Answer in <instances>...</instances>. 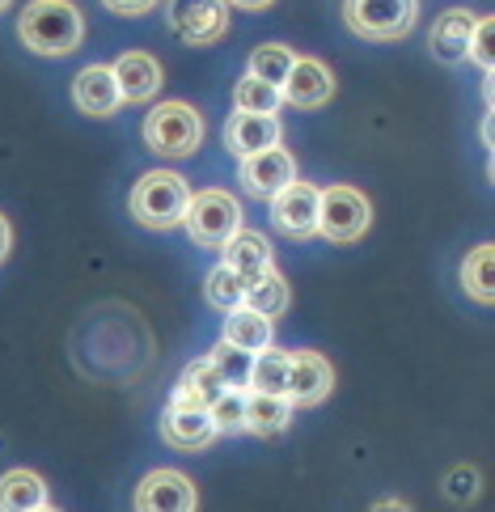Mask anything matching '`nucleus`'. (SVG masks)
I'll return each mask as SVG.
<instances>
[{"instance_id": "1", "label": "nucleus", "mask_w": 495, "mask_h": 512, "mask_svg": "<svg viewBox=\"0 0 495 512\" xmlns=\"http://www.w3.org/2000/svg\"><path fill=\"white\" fill-rule=\"evenodd\" d=\"M17 39L34 56H72L85 39V17L72 0H30L17 17Z\"/></svg>"}, {"instance_id": "2", "label": "nucleus", "mask_w": 495, "mask_h": 512, "mask_svg": "<svg viewBox=\"0 0 495 512\" xmlns=\"http://www.w3.org/2000/svg\"><path fill=\"white\" fill-rule=\"evenodd\" d=\"M191 187L187 178L174 170H149L132 187V216L144 229H178L182 212H187Z\"/></svg>"}, {"instance_id": "3", "label": "nucleus", "mask_w": 495, "mask_h": 512, "mask_svg": "<svg viewBox=\"0 0 495 512\" xmlns=\"http://www.w3.org/2000/svg\"><path fill=\"white\" fill-rule=\"evenodd\" d=\"M204 140V115L187 102H157L144 115V144L157 157H191Z\"/></svg>"}, {"instance_id": "4", "label": "nucleus", "mask_w": 495, "mask_h": 512, "mask_svg": "<svg viewBox=\"0 0 495 512\" xmlns=\"http://www.w3.org/2000/svg\"><path fill=\"white\" fill-rule=\"evenodd\" d=\"M182 225H187L191 242L204 246V250H220L229 237L242 229V204L229 195V191H199L187 199V212H182Z\"/></svg>"}, {"instance_id": "5", "label": "nucleus", "mask_w": 495, "mask_h": 512, "mask_svg": "<svg viewBox=\"0 0 495 512\" xmlns=\"http://www.w3.org/2000/svg\"><path fill=\"white\" fill-rule=\"evenodd\" d=\"M415 17H419L415 0H347L343 5L347 30L369 43H394L402 34H411Z\"/></svg>"}, {"instance_id": "6", "label": "nucleus", "mask_w": 495, "mask_h": 512, "mask_svg": "<svg viewBox=\"0 0 495 512\" xmlns=\"http://www.w3.org/2000/svg\"><path fill=\"white\" fill-rule=\"evenodd\" d=\"M373 225V208L356 187H326L318 191V233L326 242L347 246L360 242Z\"/></svg>"}, {"instance_id": "7", "label": "nucleus", "mask_w": 495, "mask_h": 512, "mask_svg": "<svg viewBox=\"0 0 495 512\" xmlns=\"http://www.w3.org/2000/svg\"><path fill=\"white\" fill-rule=\"evenodd\" d=\"M170 26L182 43L212 47L229 30V5L225 0H170Z\"/></svg>"}, {"instance_id": "8", "label": "nucleus", "mask_w": 495, "mask_h": 512, "mask_svg": "<svg viewBox=\"0 0 495 512\" xmlns=\"http://www.w3.org/2000/svg\"><path fill=\"white\" fill-rule=\"evenodd\" d=\"M271 221L284 237H314L318 233V187L292 178L288 187L271 195Z\"/></svg>"}, {"instance_id": "9", "label": "nucleus", "mask_w": 495, "mask_h": 512, "mask_svg": "<svg viewBox=\"0 0 495 512\" xmlns=\"http://www.w3.org/2000/svg\"><path fill=\"white\" fill-rule=\"evenodd\" d=\"M136 508L140 512H195L199 487L182 470H153L136 487Z\"/></svg>"}, {"instance_id": "10", "label": "nucleus", "mask_w": 495, "mask_h": 512, "mask_svg": "<svg viewBox=\"0 0 495 512\" xmlns=\"http://www.w3.org/2000/svg\"><path fill=\"white\" fill-rule=\"evenodd\" d=\"M161 436H165V445H174L182 453H199V449H208L220 432L212 424V411L208 407H195V402L170 398L165 419H161Z\"/></svg>"}, {"instance_id": "11", "label": "nucleus", "mask_w": 495, "mask_h": 512, "mask_svg": "<svg viewBox=\"0 0 495 512\" xmlns=\"http://www.w3.org/2000/svg\"><path fill=\"white\" fill-rule=\"evenodd\" d=\"M280 98L288 106H301V111H314V106H326L335 98V77L330 68L314 56H297L288 68V77L280 81Z\"/></svg>"}, {"instance_id": "12", "label": "nucleus", "mask_w": 495, "mask_h": 512, "mask_svg": "<svg viewBox=\"0 0 495 512\" xmlns=\"http://www.w3.org/2000/svg\"><path fill=\"white\" fill-rule=\"evenodd\" d=\"M242 187L259 199H271L280 187H288L292 178H297V161H292L288 149L280 144H271V149H259V153H246L242 157Z\"/></svg>"}, {"instance_id": "13", "label": "nucleus", "mask_w": 495, "mask_h": 512, "mask_svg": "<svg viewBox=\"0 0 495 512\" xmlns=\"http://www.w3.org/2000/svg\"><path fill=\"white\" fill-rule=\"evenodd\" d=\"M335 390V369L330 360L318 356V352H297L288 364V386L284 394L292 398V407H318L326 402V394Z\"/></svg>"}, {"instance_id": "14", "label": "nucleus", "mask_w": 495, "mask_h": 512, "mask_svg": "<svg viewBox=\"0 0 495 512\" xmlns=\"http://www.w3.org/2000/svg\"><path fill=\"white\" fill-rule=\"evenodd\" d=\"M72 102H77V111L89 115V119H110V115H115L119 106H123L115 68H106V64L81 68L77 81H72Z\"/></svg>"}, {"instance_id": "15", "label": "nucleus", "mask_w": 495, "mask_h": 512, "mask_svg": "<svg viewBox=\"0 0 495 512\" xmlns=\"http://www.w3.org/2000/svg\"><path fill=\"white\" fill-rule=\"evenodd\" d=\"M280 136H284L280 119L267 115V111H237V115L225 123V144H229L233 157L271 149V144H280Z\"/></svg>"}, {"instance_id": "16", "label": "nucleus", "mask_w": 495, "mask_h": 512, "mask_svg": "<svg viewBox=\"0 0 495 512\" xmlns=\"http://www.w3.org/2000/svg\"><path fill=\"white\" fill-rule=\"evenodd\" d=\"M115 81L123 102H153L161 89V64L149 51H127V56L115 60Z\"/></svg>"}, {"instance_id": "17", "label": "nucleus", "mask_w": 495, "mask_h": 512, "mask_svg": "<svg viewBox=\"0 0 495 512\" xmlns=\"http://www.w3.org/2000/svg\"><path fill=\"white\" fill-rule=\"evenodd\" d=\"M288 424H292V398H288V394L246 390V419H242V432H254V436H280Z\"/></svg>"}, {"instance_id": "18", "label": "nucleus", "mask_w": 495, "mask_h": 512, "mask_svg": "<svg viewBox=\"0 0 495 512\" xmlns=\"http://www.w3.org/2000/svg\"><path fill=\"white\" fill-rule=\"evenodd\" d=\"M220 250H225V267H233L246 284L254 276H263L267 267H275L271 263V242H267L263 233H254V229H237Z\"/></svg>"}, {"instance_id": "19", "label": "nucleus", "mask_w": 495, "mask_h": 512, "mask_svg": "<svg viewBox=\"0 0 495 512\" xmlns=\"http://www.w3.org/2000/svg\"><path fill=\"white\" fill-rule=\"evenodd\" d=\"M0 508H5V512H47L51 508L47 483L34 470L0 474Z\"/></svg>"}, {"instance_id": "20", "label": "nucleus", "mask_w": 495, "mask_h": 512, "mask_svg": "<svg viewBox=\"0 0 495 512\" xmlns=\"http://www.w3.org/2000/svg\"><path fill=\"white\" fill-rule=\"evenodd\" d=\"M474 30V13L470 9H449L432 30V56L440 64H462L466 60V43Z\"/></svg>"}, {"instance_id": "21", "label": "nucleus", "mask_w": 495, "mask_h": 512, "mask_svg": "<svg viewBox=\"0 0 495 512\" xmlns=\"http://www.w3.org/2000/svg\"><path fill=\"white\" fill-rule=\"evenodd\" d=\"M288 364L292 352H280V347H259L250 352V373H246V390H263V394H284L288 386Z\"/></svg>"}, {"instance_id": "22", "label": "nucleus", "mask_w": 495, "mask_h": 512, "mask_svg": "<svg viewBox=\"0 0 495 512\" xmlns=\"http://www.w3.org/2000/svg\"><path fill=\"white\" fill-rule=\"evenodd\" d=\"M220 339L233 343V347H242V352H259V347L271 343V318L259 314V309H250V305H237V309H229L225 335H220Z\"/></svg>"}, {"instance_id": "23", "label": "nucleus", "mask_w": 495, "mask_h": 512, "mask_svg": "<svg viewBox=\"0 0 495 512\" xmlns=\"http://www.w3.org/2000/svg\"><path fill=\"white\" fill-rule=\"evenodd\" d=\"M229 390V381L216 373V364L212 360H195L187 373H182V381H178V390H174V398L178 402H195V407H212V402Z\"/></svg>"}, {"instance_id": "24", "label": "nucleus", "mask_w": 495, "mask_h": 512, "mask_svg": "<svg viewBox=\"0 0 495 512\" xmlns=\"http://www.w3.org/2000/svg\"><path fill=\"white\" fill-rule=\"evenodd\" d=\"M495 246H474L466 254V263H462V288H466V297H474L479 305H491L495 301Z\"/></svg>"}, {"instance_id": "25", "label": "nucleus", "mask_w": 495, "mask_h": 512, "mask_svg": "<svg viewBox=\"0 0 495 512\" xmlns=\"http://www.w3.org/2000/svg\"><path fill=\"white\" fill-rule=\"evenodd\" d=\"M242 305L259 309V314H267V318H280L284 309H288V280L275 267H267L263 276H254L246 284V301Z\"/></svg>"}, {"instance_id": "26", "label": "nucleus", "mask_w": 495, "mask_h": 512, "mask_svg": "<svg viewBox=\"0 0 495 512\" xmlns=\"http://www.w3.org/2000/svg\"><path fill=\"white\" fill-rule=\"evenodd\" d=\"M280 85H271V81H259V77H246L233 85V106L237 111H267V115H275L280 111Z\"/></svg>"}, {"instance_id": "27", "label": "nucleus", "mask_w": 495, "mask_h": 512, "mask_svg": "<svg viewBox=\"0 0 495 512\" xmlns=\"http://www.w3.org/2000/svg\"><path fill=\"white\" fill-rule=\"evenodd\" d=\"M204 292H208V301L220 309V314H229V309H237V305L246 301V280L237 276L233 267L220 263V267H212V271H208Z\"/></svg>"}, {"instance_id": "28", "label": "nucleus", "mask_w": 495, "mask_h": 512, "mask_svg": "<svg viewBox=\"0 0 495 512\" xmlns=\"http://www.w3.org/2000/svg\"><path fill=\"white\" fill-rule=\"evenodd\" d=\"M292 60H297V56H292V47H284V43H263V47L250 51V77L280 85V81L288 77Z\"/></svg>"}, {"instance_id": "29", "label": "nucleus", "mask_w": 495, "mask_h": 512, "mask_svg": "<svg viewBox=\"0 0 495 512\" xmlns=\"http://www.w3.org/2000/svg\"><path fill=\"white\" fill-rule=\"evenodd\" d=\"M208 411H212L216 432H225V436L242 432V419H246V390H242V386H229L225 394H220V398L212 402Z\"/></svg>"}, {"instance_id": "30", "label": "nucleus", "mask_w": 495, "mask_h": 512, "mask_svg": "<svg viewBox=\"0 0 495 512\" xmlns=\"http://www.w3.org/2000/svg\"><path fill=\"white\" fill-rule=\"evenodd\" d=\"M212 364H216V373L229 381V386H246V373H250V352H242V347H233V343H225L220 339L216 347H212V356H208Z\"/></svg>"}, {"instance_id": "31", "label": "nucleus", "mask_w": 495, "mask_h": 512, "mask_svg": "<svg viewBox=\"0 0 495 512\" xmlns=\"http://www.w3.org/2000/svg\"><path fill=\"white\" fill-rule=\"evenodd\" d=\"M466 60H474L491 77V68H495V22H491V17H474V30H470V43H466Z\"/></svg>"}, {"instance_id": "32", "label": "nucleus", "mask_w": 495, "mask_h": 512, "mask_svg": "<svg viewBox=\"0 0 495 512\" xmlns=\"http://www.w3.org/2000/svg\"><path fill=\"white\" fill-rule=\"evenodd\" d=\"M102 5L119 17H144V13L157 9V0H102Z\"/></svg>"}, {"instance_id": "33", "label": "nucleus", "mask_w": 495, "mask_h": 512, "mask_svg": "<svg viewBox=\"0 0 495 512\" xmlns=\"http://www.w3.org/2000/svg\"><path fill=\"white\" fill-rule=\"evenodd\" d=\"M9 246H13V229H9V221H5V216H0V263H5Z\"/></svg>"}, {"instance_id": "34", "label": "nucleus", "mask_w": 495, "mask_h": 512, "mask_svg": "<svg viewBox=\"0 0 495 512\" xmlns=\"http://www.w3.org/2000/svg\"><path fill=\"white\" fill-rule=\"evenodd\" d=\"M229 9H246V13H259V9H267L271 0H225Z\"/></svg>"}, {"instance_id": "35", "label": "nucleus", "mask_w": 495, "mask_h": 512, "mask_svg": "<svg viewBox=\"0 0 495 512\" xmlns=\"http://www.w3.org/2000/svg\"><path fill=\"white\" fill-rule=\"evenodd\" d=\"M9 5H13V0H0V13H5V9H9Z\"/></svg>"}]
</instances>
